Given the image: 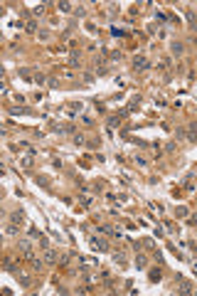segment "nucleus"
<instances>
[{"label":"nucleus","instance_id":"obj_1","mask_svg":"<svg viewBox=\"0 0 197 296\" xmlns=\"http://www.w3.org/2000/svg\"><path fill=\"white\" fill-rule=\"evenodd\" d=\"M133 67H136L138 72H143V69H148V59L145 57H136L133 59Z\"/></svg>","mask_w":197,"mask_h":296},{"label":"nucleus","instance_id":"obj_2","mask_svg":"<svg viewBox=\"0 0 197 296\" xmlns=\"http://www.w3.org/2000/svg\"><path fill=\"white\" fill-rule=\"evenodd\" d=\"M45 261H47V264H54V261H57V252L49 249V247H45Z\"/></svg>","mask_w":197,"mask_h":296},{"label":"nucleus","instance_id":"obj_3","mask_svg":"<svg viewBox=\"0 0 197 296\" xmlns=\"http://www.w3.org/2000/svg\"><path fill=\"white\" fill-rule=\"evenodd\" d=\"M30 247H32V244L27 242V239H22V242H20V249H22V252H30Z\"/></svg>","mask_w":197,"mask_h":296},{"label":"nucleus","instance_id":"obj_4","mask_svg":"<svg viewBox=\"0 0 197 296\" xmlns=\"http://www.w3.org/2000/svg\"><path fill=\"white\" fill-rule=\"evenodd\" d=\"M94 247H98V249H106V242H104V239H94Z\"/></svg>","mask_w":197,"mask_h":296},{"label":"nucleus","instance_id":"obj_5","mask_svg":"<svg viewBox=\"0 0 197 296\" xmlns=\"http://www.w3.org/2000/svg\"><path fill=\"white\" fill-rule=\"evenodd\" d=\"M173 54H182V45H180V42L173 45Z\"/></svg>","mask_w":197,"mask_h":296},{"label":"nucleus","instance_id":"obj_6","mask_svg":"<svg viewBox=\"0 0 197 296\" xmlns=\"http://www.w3.org/2000/svg\"><path fill=\"white\" fill-rule=\"evenodd\" d=\"M69 8H72L69 3H59V10H62V12H69Z\"/></svg>","mask_w":197,"mask_h":296},{"label":"nucleus","instance_id":"obj_7","mask_svg":"<svg viewBox=\"0 0 197 296\" xmlns=\"http://www.w3.org/2000/svg\"><path fill=\"white\" fill-rule=\"evenodd\" d=\"M69 259H72V254H64V257L59 259V264H69Z\"/></svg>","mask_w":197,"mask_h":296}]
</instances>
